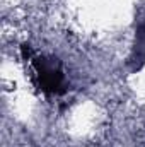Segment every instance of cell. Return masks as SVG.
I'll return each instance as SVG.
<instances>
[{"label":"cell","instance_id":"obj_1","mask_svg":"<svg viewBox=\"0 0 145 147\" xmlns=\"http://www.w3.org/2000/svg\"><path fill=\"white\" fill-rule=\"evenodd\" d=\"M22 58L33 70V82L44 96H63L68 91V77L60 58L53 55H39L29 45L21 46Z\"/></svg>","mask_w":145,"mask_h":147},{"label":"cell","instance_id":"obj_2","mask_svg":"<svg viewBox=\"0 0 145 147\" xmlns=\"http://www.w3.org/2000/svg\"><path fill=\"white\" fill-rule=\"evenodd\" d=\"M126 67L130 74L140 72L145 67V5L138 9L135 16V33L130 55L126 58Z\"/></svg>","mask_w":145,"mask_h":147}]
</instances>
